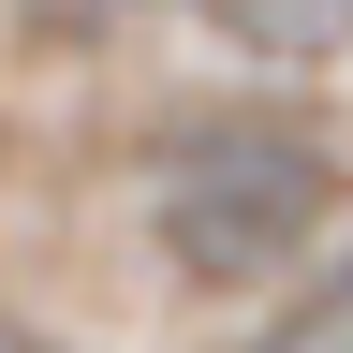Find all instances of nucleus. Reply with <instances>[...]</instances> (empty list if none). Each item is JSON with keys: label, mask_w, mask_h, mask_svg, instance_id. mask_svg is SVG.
I'll return each mask as SVG.
<instances>
[{"label": "nucleus", "mask_w": 353, "mask_h": 353, "mask_svg": "<svg viewBox=\"0 0 353 353\" xmlns=\"http://www.w3.org/2000/svg\"><path fill=\"white\" fill-rule=\"evenodd\" d=\"M148 221H162V265L192 294H250L339 221V148L309 118H206V132L162 148Z\"/></svg>", "instance_id": "1"}, {"label": "nucleus", "mask_w": 353, "mask_h": 353, "mask_svg": "<svg viewBox=\"0 0 353 353\" xmlns=\"http://www.w3.org/2000/svg\"><path fill=\"white\" fill-rule=\"evenodd\" d=\"M236 44H265V59H324V44L353 30V0H206Z\"/></svg>", "instance_id": "2"}]
</instances>
